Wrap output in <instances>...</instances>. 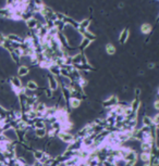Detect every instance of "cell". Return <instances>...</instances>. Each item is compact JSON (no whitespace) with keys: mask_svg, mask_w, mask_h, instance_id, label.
<instances>
[{"mask_svg":"<svg viewBox=\"0 0 159 166\" xmlns=\"http://www.w3.org/2000/svg\"><path fill=\"white\" fill-rule=\"evenodd\" d=\"M141 149L143 150V152H152L153 143H149V142H145V141H143L142 145H141Z\"/></svg>","mask_w":159,"mask_h":166,"instance_id":"5bb4252c","label":"cell"},{"mask_svg":"<svg viewBox=\"0 0 159 166\" xmlns=\"http://www.w3.org/2000/svg\"><path fill=\"white\" fill-rule=\"evenodd\" d=\"M89 43H91V41L88 40V39H85V38H82V41H81V43H80V49L81 50H85V49L87 48L88 46H89Z\"/></svg>","mask_w":159,"mask_h":166,"instance_id":"d6986e66","label":"cell"},{"mask_svg":"<svg viewBox=\"0 0 159 166\" xmlns=\"http://www.w3.org/2000/svg\"><path fill=\"white\" fill-rule=\"evenodd\" d=\"M157 21H159V15H158V17H157Z\"/></svg>","mask_w":159,"mask_h":166,"instance_id":"83f0119b","label":"cell"},{"mask_svg":"<svg viewBox=\"0 0 159 166\" xmlns=\"http://www.w3.org/2000/svg\"><path fill=\"white\" fill-rule=\"evenodd\" d=\"M10 84H11L12 88H13V90L15 91V92H17L21 88H23L22 81H21L19 76H12L11 78H10Z\"/></svg>","mask_w":159,"mask_h":166,"instance_id":"7a4b0ae2","label":"cell"},{"mask_svg":"<svg viewBox=\"0 0 159 166\" xmlns=\"http://www.w3.org/2000/svg\"><path fill=\"white\" fill-rule=\"evenodd\" d=\"M154 109L157 110V111H159V99L154 102Z\"/></svg>","mask_w":159,"mask_h":166,"instance_id":"cb8c5ba5","label":"cell"},{"mask_svg":"<svg viewBox=\"0 0 159 166\" xmlns=\"http://www.w3.org/2000/svg\"><path fill=\"white\" fill-rule=\"evenodd\" d=\"M44 156H45V153L43 152V151H40V150L34 151V157H35L36 161L40 162L43 159H44Z\"/></svg>","mask_w":159,"mask_h":166,"instance_id":"2e32d148","label":"cell"},{"mask_svg":"<svg viewBox=\"0 0 159 166\" xmlns=\"http://www.w3.org/2000/svg\"><path fill=\"white\" fill-rule=\"evenodd\" d=\"M6 38L9 40V41H11V43H24V38L20 37L19 35H17V34H13V33H11V34H8L6 36Z\"/></svg>","mask_w":159,"mask_h":166,"instance_id":"277c9868","label":"cell"},{"mask_svg":"<svg viewBox=\"0 0 159 166\" xmlns=\"http://www.w3.org/2000/svg\"><path fill=\"white\" fill-rule=\"evenodd\" d=\"M152 29H153V27H152L150 24H148V23H144V24H142V26H141V32L144 35L149 34V33L152 32Z\"/></svg>","mask_w":159,"mask_h":166,"instance_id":"4fadbf2b","label":"cell"},{"mask_svg":"<svg viewBox=\"0 0 159 166\" xmlns=\"http://www.w3.org/2000/svg\"><path fill=\"white\" fill-rule=\"evenodd\" d=\"M9 54H10V57H11V59L13 60L14 62H17V63L19 62V61H20V59H21V57H19V55H17V54L15 53L14 51H13V49L9 51Z\"/></svg>","mask_w":159,"mask_h":166,"instance_id":"44dd1931","label":"cell"},{"mask_svg":"<svg viewBox=\"0 0 159 166\" xmlns=\"http://www.w3.org/2000/svg\"><path fill=\"white\" fill-rule=\"evenodd\" d=\"M91 25V20L89 19H84L81 22H78V27H77V32L78 34L82 35L85 31H87V28Z\"/></svg>","mask_w":159,"mask_h":166,"instance_id":"3957f363","label":"cell"},{"mask_svg":"<svg viewBox=\"0 0 159 166\" xmlns=\"http://www.w3.org/2000/svg\"><path fill=\"white\" fill-rule=\"evenodd\" d=\"M5 40H6V35H3V34H1V33H0V46H2V45H3Z\"/></svg>","mask_w":159,"mask_h":166,"instance_id":"603a6c76","label":"cell"},{"mask_svg":"<svg viewBox=\"0 0 159 166\" xmlns=\"http://www.w3.org/2000/svg\"><path fill=\"white\" fill-rule=\"evenodd\" d=\"M148 66H149V69H154L155 64H154V63H149V64H148Z\"/></svg>","mask_w":159,"mask_h":166,"instance_id":"484cf974","label":"cell"},{"mask_svg":"<svg viewBox=\"0 0 159 166\" xmlns=\"http://www.w3.org/2000/svg\"><path fill=\"white\" fill-rule=\"evenodd\" d=\"M158 96H159V88H158Z\"/></svg>","mask_w":159,"mask_h":166,"instance_id":"f1b7e54d","label":"cell"},{"mask_svg":"<svg viewBox=\"0 0 159 166\" xmlns=\"http://www.w3.org/2000/svg\"><path fill=\"white\" fill-rule=\"evenodd\" d=\"M58 137H59V139L62 140L66 143H71V142L74 141V136L70 134L69 131H62V130H60L58 133Z\"/></svg>","mask_w":159,"mask_h":166,"instance_id":"6da1fadb","label":"cell"},{"mask_svg":"<svg viewBox=\"0 0 159 166\" xmlns=\"http://www.w3.org/2000/svg\"><path fill=\"white\" fill-rule=\"evenodd\" d=\"M156 127H157V128L159 129V124H157V125H156Z\"/></svg>","mask_w":159,"mask_h":166,"instance_id":"4316f807","label":"cell"},{"mask_svg":"<svg viewBox=\"0 0 159 166\" xmlns=\"http://www.w3.org/2000/svg\"><path fill=\"white\" fill-rule=\"evenodd\" d=\"M130 36V32H129V29L125 28V29H123L122 32L120 33V36H119V41L120 43H124L127 40V38Z\"/></svg>","mask_w":159,"mask_h":166,"instance_id":"ba28073f","label":"cell"},{"mask_svg":"<svg viewBox=\"0 0 159 166\" xmlns=\"http://www.w3.org/2000/svg\"><path fill=\"white\" fill-rule=\"evenodd\" d=\"M115 51H117V49H115V47L112 43H107L106 45V52L108 54H115Z\"/></svg>","mask_w":159,"mask_h":166,"instance_id":"e0dca14e","label":"cell"},{"mask_svg":"<svg viewBox=\"0 0 159 166\" xmlns=\"http://www.w3.org/2000/svg\"><path fill=\"white\" fill-rule=\"evenodd\" d=\"M38 23H39V21L35 17V16L31 17L30 20H28V21L25 22V24H26L28 28H30L31 31H35L36 27H37V25H38Z\"/></svg>","mask_w":159,"mask_h":166,"instance_id":"5b68a950","label":"cell"},{"mask_svg":"<svg viewBox=\"0 0 159 166\" xmlns=\"http://www.w3.org/2000/svg\"><path fill=\"white\" fill-rule=\"evenodd\" d=\"M28 73H30V69L26 65H21L17 70V76L19 77H24V76L28 75Z\"/></svg>","mask_w":159,"mask_h":166,"instance_id":"9c48e42d","label":"cell"},{"mask_svg":"<svg viewBox=\"0 0 159 166\" xmlns=\"http://www.w3.org/2000/svg\"><path fill=\"white\" fill-rule=\"evenodd\" d=\"M26 89L30 91H35L38 89V85H37L34 81H28V84H26Z\"/></svg>","mask_w":159,"mask_h":166,"instance_id":"9a60e30c","label":"cell"},{"mask_svg":"<svg viewBox=\"0 0 159 166\" xmlns=\"http://www.w3.org/2000/svg\"><path fill=\"white\" fill-rule=\"evenodd\" d=\"M48 84H49V89L50 90H56L57 88H58V81H57V78H56V76L51 75L50 74L48 76Z\"/></svg>","mask_w":159,"mask_h":166,"instance_id":"52a82bcc","label":"cell"},{"mask_svg":"<svg viewBox=\"0 0 159 166\" xmlns=\"http://www.w3.org/2000/svg\"><path fill=\"white\" fill-rule=\"evenodd\" d=\"M69 103H70V107L72 109H76L81 105V100L80 99H77L75 97H71L70 99H69Z\"/></svg>","mask_w":159,"mask_h":166,"instance_id":"30bf717a","label":"cell"},{"mask_svg":"<svg viewBox=\"0 0 159 166\" xmlns=\"http://www.w3.org/2000/svg\"><path fill=\"white\" fill-rule=\"evenodd\" d=\"M152 121H153V124H155V125L159 124V113H158V114H156V115H155V116L152 118Z\"/></svg>","mask_w":159,"mask_h":166,"instance_id":"7402d4cb","label":"cell"},{"mask_svg":"<svg viewBox=\"0 0 159 166\" xmlns=\"http://www.w3.org/2000/svg\"><path fill=\"white\" fill-rule=\"evenodd\" d=\"M143 123V126L144 127H146V128H148L149 126H152V124H153V121H152V118L149 117H144L142 121Z\"/></svg>","mask_w":159,"mask_h":166,"instance_id":"ffe728a7","label":"cell"},{"mask_svg":"<svg viewBox=\"0 0 159 166\" xmlns=\"http://www.w3.org/2000/svg\"><path fill=\"white\" fill-rule=\"evenodd\" d=\"M35 135L38 137V138H43L47 135V130L46 128H37L35 129Z\"/></svg>","mask_w":159,"mask_h":166,"instance_id":"ac0fdd59","label":"cell"},{"mask_svg":"<svg viewBox=\"0 0 159 166\" xmlns=\"http://www.w3.org/2000/svg\"><path fill=\"white\" fill-rule=\"evenodd\" d=\"M82 38H85V39H88L91 43L92 41H94L95 39H96V35L94 34V33H92V32H89V31H85V32L83 33L82 35Z\"/></svg>","mask_w":159,"mask_h":166,"instance_id":"8fae6325","label":"cell"},{"mask_svg":"<svg viewBox=\"0 0 159 166\" xmlns=\"http://www.w3.org/2000/svg\"><path fill=\"white\" fill-rule=\"evenodd\" d=\"M143 166H153V165H152V163L147 162V163H144V164H143Z\"/></svg>","mask_w":159,"mask_h":166,"instance_id":"d4e9b609","label":"cell"},{"mask_svg":"<svg viewBox=\"0 0 159 166\" xmlns=\"http://www.w3.org/2000/svg\"><path fill=\"white\" fill-rule=\"evenodd\" d=\"M140 159L142 160L144 163L152 161V152H142L140 154Z\"/></svg>","mask_w":159,"mask_h":166,"instance_id":"7c38bea8","label":"cell"},{"mask_svg":"<svg viewBox=\"0 0 159 166\" xmlns=\"http://www.w3.org/2000/svg\"><path fill=\"white\" fill-rule=\"evenodd\" d=\"M60 66L58 64H56V63H51V64L49 65V67H48V70H49L50 74L54 76H60Z\"/></svg>","mask_w":159,"mask_h":166,"instance_id":"8992f818","label":"cell"}]
</instances>
